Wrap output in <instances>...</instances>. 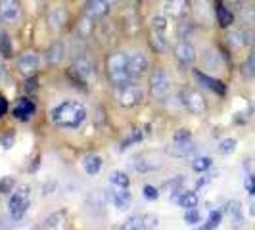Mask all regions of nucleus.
Returning <instances> with one entry per match:
<instances>
[{
  "label": "nucleus",
  "mask_w": 255,
  "mask_h": 230,
  "mask_svg": "<svg viewBox=\"0 0 255 230\" xmlns=\"http://www.w3.org/2000/svg\"><path fill=\"white\" fill-rule=\"evenodd\" d=\"M85 119H87V108L77 100H65L52 110V121L60 128L67 130L79 128L85 123Z\"/></svg>",
  "instance_id": "nucleus-1"
},
{
  "label": "nucleus",
  "mask_w": 255,
  "mask_h": 230,
  "mask_svg": "<svg viewBox=\"0 0 255 230\" xmlns=\"http://www.w3.org/2000/svg\"><path fill=\"white\" fill-rule=\"evenodd\" d=\"M106 71H108V79L112 81L114 87H123V85H128L134 81L128 71V56L125 52L112 54L106 62Z\"/></svg>",
  "instance_id": "nucleus-2"
},
{
  "label": "nucleus",
  "mask_w": 255,
  "mask_h": 230,
  "mask_svg": "<svg viewBox=\"0 0 255 230\" xmlns=\"http://www.w3.org/2000/svg\"><path fill=\"white\" fill-rule=\"evenodd\" d=\"M142 98H144V94L134 81L128 85H123V87H115V100L121 108H134L142 102Z\"/></svg>",
  "instance_id": "nucleus-3"
},
{
  "label": "nucleus",
  "mask_w": 255,
  "mask_h": 230,
  "mask_svg": "<svg viewBox=\"0 0 255 230\" xmlns=\"http://www.w3.org/2000/svg\"><path fill=\"white\" fill-rule=\"evenodd\" d=\"M150 92L157 102H165L167 96L171 94V79L165 69H155L150 79Z\"/></svg>",
  "instance_id": "nucleus-4"
},
{
  "label": "nucleus",
  "mask_w": 255,
  "mask_h": 230,
  "mask_svg": "<svg viewBox=\"0 0 255 230\" xmlns=\"http://www.w3.org/2000/svg\"><path fill=\"white\" fill-rule=\"evenodd\" d=\"M8 209L13 221H21L25 217L27 209H29V190L27 188H19L17 192H13V196L8 202Z\"/></svg>",
  "instance_id": "nucleus-5"
},
{
  "label": "nucleus",
  "mask_w": 255,
  "mask_h": 230,
  "mask_svg": "<svg viewBox=\"0 0 255 230\" xmlns=\"http://www.w3.org/2000/svg\"><path fill=\"white\" fill-rule=\"evenodd\" d=\"M180 102L194 115H204L207 112V102H205V98L198 90H184V92H180Z\"/></svg>",
  "instance_id": "nucleus-6"
},
{
  "label": "nucleus",
  "mask_w": 255,
  "mask_h": 230,
  "mask_svg": "<svg viewBox=\"0 0 255 230\" xmlns=\"http://www.w3.org/2000/svg\"><path fill=\"white\" fill-rule=\"evenodd\" d=\"M227 42L234 50H242L246 46H252L255 42V31L250 29H234L227 35Z\"/></svg>",
  "instance_id": "nucleus-7"
},
{
  "label": "nucleus",
  "mask_w": 255,
  "mask_h": 230,
  "mask_svg": "<svg viewBox=\"0 0 255 230\" xmlns=\"http://www.w3.org/2000/svg\"><path fill=\"white\" fill-rule=\"evenodd\" d=\"M15 65H17V71L21 75L33 77L40 69V56H38L37 52H25V54H21L17 58Z\"/></svg>",
  "instance_id": "nucleus-8"
},
{
  "label": "nucleus",
  "mask_w": 255,
  "mask_h": 230,
  "mask_svg": "<svg viewBox=\"0 0 255 230\" xmlns=\"http://www.w3.org/2000/svg\"><path fill=\"white\" fill-rule=\"evenodd\" d=\"M73 75L79 79V81H83V83H89L94 79L96 75V69H94V64L90 62L89 58L83 54V56H77L75 60H73Z\"/></svg>",
  "instance_id": "nucleus-9"
},
{
  "label": "nucleus",
  "mask_w": 255,
  "mask_h": 230,
  "mask_svg": "<svg viewBox=\"0 0 255 230\" xmlns=\"http://www.w3.org/2000/svg\"><path fill=\"white\" fill-rule=\"evenodd\" d=\"M175 58H177L179 65H182V67H188V65L196 62V48H194V44L190 40L180 38L177 42V46H175Z\"/></svg>",
  "instance_id": "nucleus-10"
},
{
  "label": "nucleus",
  "mask_w": 255,
  "mask_h": 230,
  "mask_svg": "<svg viewBox=\"0 0 255 230\" xmlns=\"http://www.w3.org/2000/svg\"><path fill=\"white\" fill-rule=\"evenodd\" d=\"M21 17L19 0H0V19L6 23H15Z\"/></svg>",
  "instance_id": "nucleus-11"
},
{
  "label": "nucleus",
  "mask_w": 255,
  "mask_h": 230,
  "mask_svg": "<svg viewBox=\"0 0 255 230\" xmlns=\"http://www.w3.org/2000/svg\"><path fill=\"white\" fill-rule=\"evenodd\" d=\"M106 200H108V194H104L102 190H90L85 198V207L90 215H102Z\"/></svg>",
  "instance_id": "nucleus-12"
},
{
  "label": "nucleus",
  "mask_w": 255,
  "mask_h": 230,
  "mask_svg": "<svg viewBox=\"0 0 255 230\" xmlns=\"http://www.w3.org/2000/svg\"><path fill=\"white\" fill-rule=\"evenodd\" d=\"M108 198H110V202L114 204L115 209H119V211L128 209V207H130V202H132V196H130L128 188H121V186H114V190H110Z\"/></svg>",
  "instance_id": "nucleus-13"
},
{
  "label": "nucleus",
  "mask_w": 255,
  "mask_h": 230,
  "mask_svg": "<svg viewBox=\"0 0 255 230\" xmlns=\"http://www.w3.org/2000/svg\"><path fill=\"white\" fill-rule=\"evenodd\" d=\"M192 10L190 0H165V13L175 17V19H182L186 17Z\"/></svg>",
  "instance_id": "nucleus-14"
},
{
  "label": "nucleus",
  "mask_w": 255,
  "mask_h": 230,
  "mask_svg": "<svg viewBox=\"0 0 255 230\" xmlns=\"http://www.w3.org/2000/svg\"><path fill=\"white\" fill-rule=\"evenodd\" d=\"M128 71H130V75H132L134 81L140 79V77L148 71V58H146L142 52L130 54V56H128Z\"/></svg>",
  "instance_id": "nucleus-15"
},
{
  "label": "nucleus",
  "mask_w": 255,
  "mask_h": 230,
  "mask_svg": "<svg viewBox=\"0 0 255 230\" xmlns=\"http://www.w3.org/2000/svg\"><path fill=\"white\" fill-rule=\"evenodd\" d=\"M65 56H67V46H65L64 40H54L44 54L46 62L50 65H60L65 60Z\"/></svg>",
  "instance_id": "nucleus-16"
},
{
  "label": "nucleus",
  "mask_w": 255,
  "mask_h": 230,
  "mask_svg": "<svg viewBox=\"0 0 255 230\" xmlns=\"http://www.w3.org/2000/svg\"><path fill=\"white\" fill-rule=\"evenodd\" d=\"M110 8L112 6L106 0H87V4H85V12L92 19H102V17H106L110 13Z\"/></svg>",
  "instance_id": "nucleus-17"
},
{
  "label": "nucleus",
  "mask_w": 255,
  "mask_h": 230,
  "mask_svg": "<svg viewBox=\"0 0 255 230\" xmlns=\"http://www.w3.org/2000/svg\"><path fill=\"white\" fill-rule=\"evenodd\" d=\"M194 150H196V146H194V140L190 136H179V138H175L173 146H171V153L177 157H186Z\"/></svg>",
  "instance_id": "nucleus-18"
},
{
  "label": "nucleus",
  "mask_w": 255,
  "mask_h": 230,
  "mask_svg": "<svg viewBox=\"0 0 255 230\" xmlns=\"http://www.w3.org/2000/svg\"><path fill=\"white\" fill-rule=\"evenodd\" d=\"M194 75H196V79H198V83H200V85H204L205 89L213 90L215 94H221V96H223V94L227 92V87H225L219 79H213V77L205 75L204 71H198V69L194 71Z\"/></svg>",
  "instance_id": "nucleus-19"
},
{
  "label": "nucleus",
  "mask_w": 255,
  "mask_h": 230,
  "mask_svg": "<svg viewBox=\"0 0 255 230\" xmlns=\"http://www.w3.org/2000/svg\"><path fill=\"white\" fill-rule=\"evenodd\" d=\"M35 104L33 100H29V98H21L19 102L15 104V108H13V117L15 119H19V121H27V119H31L33 114H35Z\"/></svg>",
  "instance_id": "nucleus-20"
},
{
  "label": "nucleus",
  "mask_w": 255,
  "mask_h": 230,
  "mask_svg": "<svg viewBox=\"0 0 255 230\" xmlns=\"http://www.w3.org/2000/svg\"><path fill=\"white\" fill-rule=\"evenodd\" d=\"M67 19H69V15H67V10L64 6H56L48 15V23H50L52 31H62L67 23Z\"/></svg>",
  "instance_id": "nucleus-21"
},
{
  "label": "nucleus",
  "mask_w": 255,
  "mask_h": 230,
  "mask_svg": "<svg viewBox=\"0 0 255 230\" xmlns=\"http://www.w3.org/2000/svg\"><path fill=\"white\" fill-rule=\"evenodd\" d=\"M194 12H196V19H198L200 23H204V25L211 23V19H213V8L209 6L207 0H198Z\"/></svg>",
  "instance_id": "nucleus-22"
},
{
  "label": "nucleus",
  "mask_w": 255,
  "mask_h": 230,
  "mask_svg": "<svg viewBox=\"0 0 255 230\" xmlns=\"http://www.w3.org/2000/svg\"><path fill=\"white\" fill-rule=\"evenodd\" d=\"M215 13H217V19H219V23H221V27H230L232 23H234V13H232V10H230L223 0H219L217 2Z\"/></svg>",
  "instance_id": "nucleus-23"
},
{
  "label": "nucleus",
  "mask_w": 255,
  "mask_h": 230,
  "mask_svg": "<svg viewBox=\"0 0 255 230\" xmlns=\"http://www.w3.org/2000/svg\"><path fill=\"white\" fill-rule=\"evenodd\" d=\"M177 204L182 209H194L198 207V194L190 190H177Z\"/></svg>",
  "instance_id": "nucleus-24"
},
{
  "label": "nucleus",
  "mask_w": 255,
  "mask_h": 230,
  "mask_svg": "<svg viewBox=\"0 0 255 230\" xmlns=\"http://www.w3.org/2000/svg\"><path fill=\"white\" fill-rule=\"evenodd\" d=\"M159 161L157 159H152V157H148V155H138L134 161H132V167L136 169V171H140V173H148V171H152V169H159Z\"/></svg>",
  "instance_id": "nucleus-25"
},
{
  "label": "nucleus",
  "mask_w": 255,
  "mask_h": 230,
  "mask_svg": "<svg viewBox=\"0 0 255 230\" xmlns=\"http://www.w3.org/2000/svg\"><path fill=\"white\" fill-rule=\"evenodd\" d=\"M83 169H85V173L87 175H98L100 173V169H102V157L100 155H94V153H90L87 155L85 159H83Z\"/></svg>",
  "instance_id": "nucleus-26"
},
{
  "label": "nucleus",
  "mask_w": 255,
  "mask_h": 230,
  "mask_svg": "<svg viewBox=\"0 0 255 230\" xmlns=\"http://www.w3.org/2000/svg\"><path fill=\"white\" fill-rule=\"evenodd\" d=\"M204 65L207 67V69L221 71V69H223V58H221V54L215 50H205L204 52Z\"/></svg>",
  "instance_id": "nucleus-27"
},
{
  "label": "nucleus",
  "mask_w": 255,
  "mask_h": 230,
  "mask_svg": "<svg viewBox=\"0 0 255 230\" xmlns=\"http://www.w3.org/2000/svg\"><path fill=\"white\" fill-rule=\"evenodd\" d=\"M238 12H240V17H242V21L246 23V25H248V27L255 25V6H254V4L244 2L242 6L238 8Z\"/></svg>",
  "instance_id": "nucleus-28"
},
{
  "label": "nucleus",
  "mask_w": 255,
  "mask_h": 230,
  "mask_svg": "<svg viewBox=\"0 0 255 230\" xmlns=\"http://www.w3.org/2000/svg\"><path fill=\"white\" fill-rule=\"evenodd\" d=\"M150 44L157 52H165L169 48V40H167V35L163 33H152V38H150Z\"/></svg>",
  "instance_id": "nucleus-29"
},
{
  "label": "nucleus",
  "mask_w": 255,
  "mask_h": 230,
  "mask_svg": "<svg viewBox=\"0 0 255 230\" xmlns=\"http://www.w3.org/2000/svg\"><path fill=\"white\" fill-rule=\"evenodd\" d=\"M150 27H152V33H163V35H167V27H169L167 17L165 15H155L150 21Z\"/></svg>",
  "instance_id": "nucleus-30"
},
{
  "label": "nucleus",
  "mask_w": 255,
  "mask_h": 230,
  "mask_svg": "<svg viewBox=\"0 0 255 230\" xmlns=\"http://www.w3.org/2000/svg\"><path fill=\"white\" fill-rule=\"evenodd\" d=\"M211 165H213V159H211V157H207V155L196 157V159L192 161V169H194L196 173H204V171H207Z\"/></svg>",
  "instance_id": "nucleus-31"
},
{
  "label": "nucleus",
  "mask_w": 255,
  "mask_h": 230,
  "mask_svg": "<svg viewBox=\"0 0 255 230\" xmlns=\"http://www.w3.org/2000/svg\"><path fill=\"white\" fill-rule=\"evenodd\" d=\"M242 75L246 77V79H254L255 77V50L248 56V60L244 62L242 65Z\"/></svg>",
  "instance_id": "nucleus-32"
},
{
  "label": "nucleus",
  "mask_w": 255,
  "mask_h": 230,
  "mask_svg": "<svg viewBox=\"0 0 255 230\" xmlns=\"http://www.w3.org/2000/svg\"><path fill=\"white\" fill-rule=\"evenodd\" d=\"M110 182H112V186H121V188H128V184H130L128 177L121 171H114L110 175Z\"/></svg>",
  "instance_id": "nucleus-33"
},
{
  "label": "nucleus",
  "mask_w": 255,
  "mask_h": 230,
  "mask_svg": "<svg viewBox=\"0 0 255 230\" xmlns=\"http://www.w3.org/2000/svg\"><path fill=\"white\" fill-rule=\"evenodd\" d=\"M64 221H65L64 213H54V215L44 219V227H46V229H60V227L64 225Z\"/></svg>",
  "instance_id": "nucleus-34"
},
{
  "label": "nucleus",
  "mask_w": 255,
  "mask_h": 230,
  "mask_svg": "<svg viewBox=\"0 0 255 230\" xmlns=\"http://www.w3.org/2000/svg\"><path fill=\"white\" fill-rule=\"evenodd\" d=\"M0 56H2V58L12 56V40H10V37H8L6 33L0 35Z\"/></svg>",
  "instance_id": "nucleus-35"
},
{
  "label": "nucleus",
  "mask_w": 255,
  "mask_h": 230,
  "mask_svg": "<svg viewBox=\"0 0 255 230\" xmlns=\"http://www.w3.org/2000/svg\"><path fill=\"white\" fill-rule=\"evenodd\" d=\"M142 221H144V215H132V217H128L127 221L123 223V229H125V230L144 229V225H142Z\"/></svg>",
  "instance_id": "nucleus-36"
},
{
  "label": "nucleus",
  "mask_w": 255,
  "mask_h": 230,
  "mask_svg": "<svg viewBox=\"0 0 255 230\" xmlns=\"http://www.w3.org/2000/svg\"><path fill=\"white\" fill-rule=\"evenodd\" d=\"M184 221L188 223V225H198V223H202V215H200V211L194 207V209H186V215H184Z\"/></svg>",
  "instance_id": "nucleus-37"
},
{
  "label": "nucleus",
  "mask_w": 255,
  "mask_h": 230,
  "mask_svg": "<svg viewBox=\"0 0 255 230\" xmlns=\"http://www.w3.org/2000/svg\"><path fill=\"white\" fill-rule=\"evenodd\" d=\"M234 150H236V140L234 138H227V140L221 142V146H219V152L223 153V155L234 153Z\"/></svg>",
  "instance_id": "nucleus-38"
},
{
  "label": "nucleus",
  "mask_w": 255,
  "mask_h": 230,
  "mask_svg": "<svg viewBox=\"0 0 255 230\" xmlns=\"http://www.w3.org/2000/svg\"><path fill=\"white\" fill-rule=\"evenodd\" d=\"M221 219H223L221 211H213L209 215V219H207V223L204 225V229H217L219 225H221Z\"/></svg>",
  "instance_id": "nucleus-39"
},
{
  "label": "nucleus",
  "mask_w": 255,
  "mask_h": 230,
  "mask_svg": "<svg viewBox=\"0 0 255 230\" xmlns=\"http://www.w3.org/2000/svg\"><path fill=\"white\" fill-rule=\"evenodd\" d=\"M13 186H15V180H13V177H4V179L0 180V194L13 192Z\"/></svg>",
  "instance_id": "nucleus-40"
},
{
  "label": "nucleus",
  "mask_w": 255,
  "mask_h": 230,
  "mask_svg": "<svg viewBox=\"0 0 255 230\" xmlns=\"http://www.w3.org/2000/svg\"><path fill=\"white\" fill-rule=\"evenodd\" d=\"M144 198H146L148 202H155V200L159 198V190H157L155 186H152V184H146V186H144Z\"/></svg>",
  "instance_id": "nucleus-41"
},
{
  "label": "nucleus",
  "mask_w": 255,
  "mask_h": 230,
  "mask_svg": "<svg viewBox=\"0 0 255 230\" xmlns=\"http://www.w3.org/2000/svg\"><path fill=\"white\" fill-rule=\"evenodd\" d=\"M229 211H230V215H232V219L242 221V211H240V204H238V202H230Z\"/></svg>",
  "instance_id": "nucleus-42"
},
{
  "label": "nucleus",
  "mask_w": 255,
  "mask_h": 230,
  "mask_svg": "<svg viewBox=\"0 0 255 230\" xmlns=\"http://www.w3.org/2000/svg\"><path fill=\"white\" fill-rule=\"evenodd\" d=\"M182 182H184V177H175L173 180H169L165 182V188L167 190H180V186H182Z\"/></svg>",
  "instance_id": "nucleus-43"
},
{
  "label": "nucleus",
  "mask_w": 255,
  "mask_h": 230,
  "mask_svg": "<svg viewBox=\"0 0 255 230\" xmlns=\"http://www.w3.org/2000/svg\"><path fill=\"white\" fill-rule=\"evenodd\" d=\"M140 138H142L140 132H132V134L128 136L127 140H125L123 144H121V150H127V148L130 146V144H136V142H140Z\"/></svg>",
  "instance_id": "nucleus-44"
},
{
  "label": "nucleus",
  "mask_w": 255,
  "mask_h": 230,
  "mask_svg": "<svg viewBox=\"0 0 255 230\" xmlns=\"http://www.w3.org/2000/svg\"><path fill=\"white\" fill-rule=\"evenodd\" d=\"M142 225H144V229H155L157 227V217L155 215H144Z\"/></svg>",
  "instance_id": "nucleus-45"
},
{
  "label": "nucleus",
  "mask_w": 255,
  "mask_h": 230,
  "mask_svg": "<svg viewBox=\"0 0 255 230\" xmlns=\"http://www.w3.org/2000/svg\"><path fill=\"white\" fill-rule=\"evenodd\" d=\"M8 77H10V73H8V69H6V64H4L2 58H0V83H6Z\"/></svg>",
  "instance_id": "nucleus-46"
},
{
  "label": "nucleus",
  "mask_w": 255,
  "mask_h": 230,
  "mask_svg": "<svg viewBox=\"0 0 255 230\" xmlns=\"http://www.w3.org/2000/svg\"><path fill=\"white\" fill-rule=\"evenodd\" d=\"M246 188L252 196H255V175H250V179L246 180Z\"/></svg>",
  "instance_id": "nucleus-47"
},
{
  "label": "nucleus",
  "mask_w": 255,
  "mask_h": 230,
  "mask_svg": "<svg viewBox=\"0 0 255 230\" xmlns=\"http://www.w3.org/2000/svg\"><path fill=\"white\" fill-rule=\"evenodd\" d=\"M223 2H225L229 8H236V10H238L244 2H248V0H223Z\"/></svg>",
  "instance_id": "nucleus-48"
},
{
  "label": "nucleus",
  "mask_w": 255,
  "mask_h": 230,
  "mask_svg": "<svg viewBox=\"0 0 255 230\" xmlns=\"http://www.w3.org/2000/svg\"><path fill=\"white\" fill-rule=\"evenodd\" d=\"M6 114H8V102H6L4 96H0V119H2Z\"/></svg>",
  "instance_id": "nucleus-49"
},
{
  "label": "nucleus",
  "mask_w": 255,
  "mask_h": 230,
  "mask_svg": "<svg viewBox=\"0 0 255 230\" xmlns=\"http://www.w3.org/2000/svg\"><path fill=\"white\" fill-rule=\"evenodd\" d=\"M250 213H252V215L255 217V202L252 204V207H250Z\"/></svg>",
  "instance_id": "nucleus-50"
},
{
  "label": "nucleus",
  "mask_w": 255,
  "mask_h": 230,
  "mask_svg": "<svg viewBox=\"0 0 255 230\" xmlns=\"http://www.w3.org/2000/svg\"><path fill=\"white\" fill-rule=\"evenodd\" d=\"M106 2H108V4H110V6H114V4H117V2H119V0H106Z\"/></svg>",
  "instance_id": "nucleus-51"
}]
</instances>
